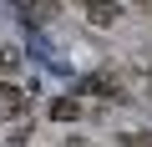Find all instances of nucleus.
I'll return each mask as SVG.
<instances>
[{
	"label": "nucleus",
	"mask_w": 152,
	"mask_h": 147,
	"mask_svg": "<svg viewBox=\"0 0 152 147\" xmlns=\"http://www.w3.org/2000/svg\"><path fill=\"white\" fill-rule=\"evenodd\" d=\"M76 97H102V102H127V81L122 71H91V76L81 81V91Z\"/></svg>",
	"instance_id": "1"
},
{
	"label": "nucleus",
	"mask_w": 152,
	"mask_h": 147,
	"mask_svg": "<svg viewBox=\"0 0 152 147\" xmlns=\"http://www.w3.org/2000/svg\"><path fill=\"white\" fill-rule=\"evenodd\" d=\"M117 15H122V0H102V5H86V20H91L96 31L117 26Z\"/></svg>",
	"instance_id": "2"
},
{
	"label": "nucleus",
	"mask_w": 152,
	"mask_h": 147,
	"mask_svg": "<svg viewBox=\"0 0 152 147\" xmlns=\"http://www.w3.org/2000/svg\"><path fill=\"white\" fill-rule=\"evenodd\" d=\"M0 112L5 117H26V91L10 86V81H0Z\"/></svg>",
	"instance_id": "3"
},
{
	"label": "nucleus",
	"mask_w": 152,
	"mask_h": 147,
	"mask_svg": "<svg viewBox=\"0 0 152 147\" xmlns=\"http://www.w3.org/2000/svg\"><path fill=\"white\" fill-rule=\"evenodd\" d=\"M20 5H26V15H31V20H41V26L61 15V0H20Z\"/></svg>",
	"instance_id": "4"
},
{
	"label": "nucleus",
	"mask_w": 152,
	"mask_h": 147,
	"mask_svg": "<svg viewBox=\"0 0 152 147\" xmlns=\"http://www.w3.org/2000/svg\"><path fill=\"white\" fill-rule=\"evenodd\" d=\"M51 117L56 122H76V117H81V102H76V97H56L51 102Z\"/></svg>",
	"instance_id": "5"
},
{
	"label": "nucleus",
	"mask_w": 152,
	"mask_h": 147,
	"mask_svg": "<svg viewBox=\"0 0 152 147\" xmlns=\"http://www.w3.org/2000/svg\"><path fill=\"white\" fill-rule=\"evenodd\" d=\"M20 66V51L15 46H0V71H15Z\"/></svg>",
	"instance_id": "6"
},
{
	"label": "nucleus",
	"mask_w": 152,
	"mask_h": 147,
	"mask_svg": "<svg viewBox=\"0 0 152 147\" xmlns=\"http://www.w3.org/2000/svg\"><path fill=\"white\" fill-rule=\"evenodd\" d=\"M122 147H152V132H127Z\"/></svg>",
	"instance_id": "7"
},
{
	"label": "nucleus",
	"mask_w": 152,
	"mask_h": 147,
	"mask_svg": "<svg viewBox=\"0 0 152 147\" xmlns=\"http://www.w3.org/2000/svg\"><path fill=\"white\" fill-rule=\"evenodd\" d=\"M81 5H102V0H81Z\"/></svg>",
	"instance_id": "8"
}]
</instances>
